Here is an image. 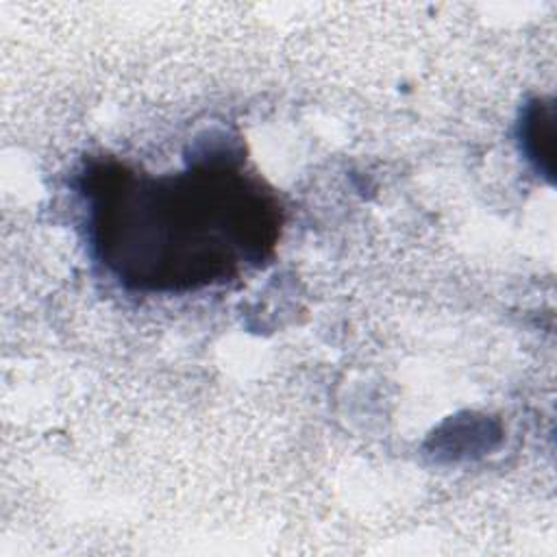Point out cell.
<instances>
[{
  "mask_svg": "<svg viewBox=\"0 0 557 557\" xmlns=\"http://www.w3.org/2000/svg\"><path fill=\"white\" fill-rule=\"evenodd\" d=\"M235 139L202 141L185 170L148 174L91 159L78 176L96 261L126 289L187 294L224 285L272 259L285 213L246 174Z\"/></svg>",
  "mask_w": 557,
  "mask_h": 557,
  "instance_id": "1",
  "label": "cell"
},
{
  "mask_svg": "<svg viewBox=\"0 0 557 557\" xmlns=\"http://www.w3.org/2000/svg\"><path fill=\"white\" fill-rule=\"evenodd\" d=\"M520 148L533 168L553 181L555 172V104L546 98H533L524 104L518 124Z\"/></svg>",
  "mask_w": 557,
  "mask_h": 557,
  "instance_id": "2",
  "label": "cell"
}]
</instances>
